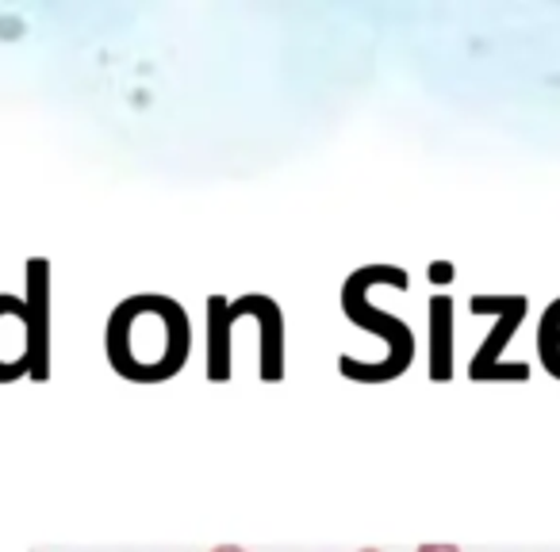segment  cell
Segmentation results:
<instances>
[{"instance_id":"1","label":"cell","mask_w":560,"mask_h":552,"mask_svg":"<svg viewBox=\"0 0 560 552\" xmlns=\"http://www.w3.org/2000/svg\"><path fill=\"white\" fill-rule=\"evenodd\" d=\"M192 353V322L173 296L139 292L112 307L104 322V357L131 384H165Z\"/></svg>"},{"instance_id":"2","label":"cell","mask_w":560,"mask_h":552,"mask_svg":"<svg viewBox=\"0 0 560 552\" xmlns=\"http://www.w3.org/2000/svg\"><path fill=\"white\" fill-rule=\"evenodd\" d=\"M376 284H388L396 292H407L411 281H407V269L399 265H361L358 272H350L342 284V315L353 322V327L369 330V334H381L384 345H388V357L384 361H353V357H338V373L346 380H358V384H388L399 380V376L411 368L415 361V334L404 319H396L392 312H381L373 307L369 292Z\"/></svg>"},{"instance_id":"3","label":"cell","mask_w":560,"mask_h":552,"mask_svg":"<svg viewBox=\"0 0 560 552\" xmlns=\"http://www.w3.org/2000/svg\"><path fill=\"white\" fill-rule=\"evenodd\" d=\"M472 315H495V327L480 342V350L468 361V380L476 384H503V380H529V368L522 361L503 365V350L514 342L518 327L526 322V296H472L468 300Z\"/></svg>"},{"instance_id":"4","label":"cell","mask_w":560,"mask_h":552,"mask_svg":"<svg viewBox=\"0 0 560 552\" xmlns=\"http://www.w3.org/2000/svg\"><path fill=\"white\" fill-rule=\"evenodd\" d=\"M238 304L246 307V315L257 322V376L265 384L284 380V368H289V345H284V312L272 296L261 292H249L238 296Z\"/></svg>"},{"instance_id":"5","label":"cell","mask_w":560,"mask_h":552,"mask_svg":"<svg viewBox=\"0 0 560 552\" xmlns=\"http://www.w3.org/2000/svg\"><path fill=\"white\" fill-rule=\"evenodd\" d=\"M32 361H35V338H32V322H27L24 296L0 292V384L32 376Z\"/></svg>"},{"instance_id":"6","label":"cell","mask_w":560,"mask_h":552,"mask_svg":"<svg viewBox=\"0 0 560 552\" xmlns=\"http://www.w3.org/2000/svg\"><path fill=\"white\" fill-rule=\"evenodd\" d=\"M27 281V322H32L35 338V361H32V380L47 384L50 380V261L47 257H32L24 265Z\"/></svg>"},{"instance_id":"7","label":"cell","mask_w":560,"mask_h":552,"mask_svg":"<svg viewBox=\"0 0 560 552\" xmlns=\"http://www.w3.org/2000/svg\"><path fill=\"white\" fill-rule=\"evenodd\" d=\"M231 300L226 296H208V380L226 384L231 380Z\"/></svg>"},{"instance_id":"8","label":"cell","mask_w":560,"mask_h":552,"mask_svg":"<svg viewBox=\"0 0 560 552\" xmlns=\"http://www.w3.org/2000/svg\"><path fill=\"white\" fill-rule=\"evenodd\" d=\"M430 380L434 384L453 380V300L450 296L430 300Z\"/></svg>"},{"instance_id":"9","label":"cell","mask_w":560,"mask_h":552,"mask_svg":"<svg viewBox=\"0 0 560 552\" xmlns=\"http://www.w3.org/2000/svg\"><path fill=\"white\" fill-rule=\"evenodd\" d=\"M537 357H541V368L560 380V296L545 307L541 322H537Z\"/></svg>"},{"instance_id":"10","label":"cell","mask_w":560,"mask_h":552,"mask_svg":"<svg viewBox=\"0 0 560 552\" xmlns=\"http://www.w3.org/2000/svg\"><path fill=\"white\" fill-rule=\"evenodd\" d=\"M415 552H460V549H457V544H450V541H445V544L430 541V544H419V549H415Z\"/></svg>"},{"instance_id":"11","label":"cell","mask_w":560,"mask_h":552,"mask_svg":"<svg viewBox=\"0 0 560 552\" xmlns=\"http://www.w3.org/2000/svg\"><path fill=\"white\" fill-rule=\"evenodd\" d=\"M211 552H246V549H242V544H215Z\"/></svg>"},{"instance_id":"12","label":"cell","mask_w":560,"mask_h":552,"mask_svg":"<svg viewBox=\"0 0 560 552\" xmlns=\"http://www.w3.org/2000/svg\"><path fill=\"white\" fill-rule=\"evenodd\" d=\"M361 552H381V549H361Z\"/></svg>"}]
</instances>
